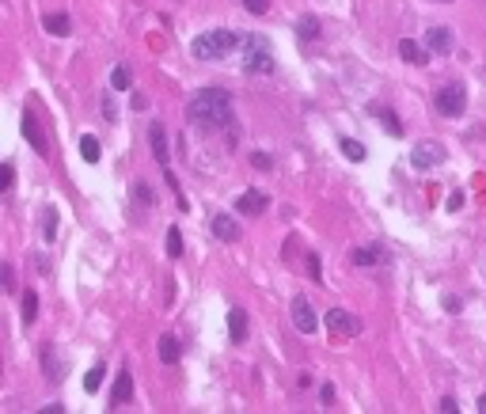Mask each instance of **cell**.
Wrapping results in <instances>:
<instances>
[{"mask_svg":"<svg viewBox=\"0 0 486 414\" xmlns=\"http://www.w3.org/2000/svg\"><path fill=\"white\" fill-rule=\"evenodd\" d=\"M190 122H198L209 134H236V107H232V95L225 88H202L186 107Z\"/></svg>","mask_w":486,"mask_h":414,"instance_id":"cell-1","label":"cell"},{"mask_svg":"<svg viewBox=\"0 0 486 414\" xmlns=\"http://www.w3.org/2000/svg\"><path fill=\"white\" fill-rule=\"evenodd\" d=\"M239 46V38L232 35V31H225V27H217V31H205V35H198L194 38V46H190V53L198 61H220V58H228L232 50Z\"/></svg>","mask_w":486,"mask_h":414,"instance_id":"cell-2","label":"cell"},{"mask_svg":"<svg viewBox=\"0 0 486 414\" xmlns=\"http://www.w3.org/2000/svg\"><path fill=\"white\" fill-rule=\"evenodd\" d=\"M243 69H247V72H274V58H270L266 38H262V35L243 38Z\"/></svg>","mask_w":486,"mask_h":414,"instance_id":"cell-3","label":"cell"},{"mask_svg":"<svg viewBox=\"0 0 486 414\" xmlns=\"http://www.w3.org/2000/svg\"><path fill=\"white\" fill-rule=\"evenodd\" d=\"M433 107H437V114H445V118H460L463 111H468V92H463V84H445L437 95H433Z\"/></svg>","mask_w":486,"mask_h":414,"instance_id":"cell-4","label":"cell"},{"mask_svg":"<svg viewBox=\"0 0 486 414\" xmlns=\"http://www.w3.org/2000/svg\"><path fill=\"white\" fill-rule=\"evenodd\" d=\"M323 323H327V331L335 334V339H357L361 334V320L353 312H342V308H330L323 315Z\"/></svg>","mask_w":486,"mask_h":414,"instance_id":"cell-5","label":"cell"},{"mask_svg":"<svg viewBox=\"0 0 486 414\" xmlns=\"http://www.w3.org/2000/svg\"><path fill=\"white\" fill-rule=\"evenodd\" d=\"M411 163L414 168H437V163H445V148L433 145V141H426V145H414L411 148Z\"/></svg>","mask_w":486,"mask_h":414,"instance_id":"cell-6","label":"cell"},{"mask_svg":"<svg viewBox=\"0 0 486 414\" xmlns=\"http://www.w3.org/2000/svg\"><path fill=\"white\" fill-rule=\"evenodd\" d=\"M426 46H429V53H437V58H448L452 46H456V38H452L448 27H429L426 31Z\"/></svg>","mask_w":486,"mask_h":414,"instance_id":"cell-7","label":"cell"},{"mask_svg":"<svg viewBox=\"0 0 486 414\" xmlns=\"http://www.w3.org/2000/svg\"><path fill=\"white\" fill-rule=\"evenodd\" d=\"M293 323H296V331H304V334H312L319 320H315V312H312V304H308L304 297H296L293 300Z\"/></svg>","mask_w":486,"mask_h":414,"instance_id":"cell-8","label":"cell"},{"mask_svg":"<svg viewBox=\"0 0 486 414\" xmlns=\"http://www.w3.org/2000/svg\"><path fill=\"white\" fill-rule=\"evenodd\" d=\"M23 137H27V145L35 148L38 156H46V152H50V145H46V137H42V126H38V118L31 114V111L23 114Z\"/></svg>","mask_w":486,"mask_h":414,"instance_id":"cell-9","label":"cell"},{"mask_svg":"<svg viewBox=\"0 0 486 414\" xmlns=\"http://www.w3.org/2000/svg\"><path fill=\"white\" fill-rule=\"evenodd\" d=\"M236 209L243 217H259V213H266V194L262 190H243L239 198H236Z\"/></svg>","mask_w":486,"mask_h":414,"instance_id":"cell-10","label":"cell"},{"mask_svg":"<svg viewBox=\"0 0 486 414\" xmlns=\"http://www.w3.org/2000/svg\"><path fill=\"white\" fill-rule=\"evenodd\" d=\"M148 145H152V152H156V163L163 171H171L168 163H171V156H168V134H163V126L160 122H152V129H148Z\"/></svg>","mask_w":486,"mask_h":414,"instance_id":"cell-11","label":"cell"},{"mask_svg":"<svg viewBox=\"0 0 486 414\" xmlns=\"http://www.w3.org/2000/svg\"><path fill=\"white\" fill-rule=\"evenodd\" d=\"M209 228H213V236H217V239H225V244L239 239V228H236V221H232L228 213H213V217H209Z\"/></svg>","mask_w":486,"mask_h":414,"instance_id":"cell-12","label":"cell"},{"mask_svg":"<svg viewBox=\"0 0 486 414\" xmlns=\"http://www.w3.org/2000/svg\"><path fill=\"white\" fill-rule=\"evenodd\" d=\"M369 114H372V118H380V126L388 129L392 137H399V134H403V122H399V118H395L384 103H372V107H369Z\"/></svg>","mask_w":486,"mask_h":414,"instance_id":"cell-13","label":"cell"},{"mask_svg":"<svg viewBox=\"0 0 486 414\" xmlns=\"http://www.w3.org/2000/svg\"><path fill=\"white\" fill-rule=\"evenodd\" d=\"M42 27H46L50 35L65 38V35L72 31V19H69V12H50V16H42Z\"/></svg>","mask_w":486,"mask_h":414,"instance_id":"cell-14","label":"cell"},{"mask_svg":"<svg viewBox=\"0 0 486 414\" xmlns=\"http://www.w3.org/2000/svg\"><path fill=\"white\" fill-rule=\"evenodd\" d=\"M228 339H232V342H243V339H247V312H243V308H232V312H228Z\"/></svg>","mask_w":486,"mask_h":414,"instance_id":"cell-15","label":"cell"},{"mask_svg":"<svg viewBox=\"0 0 486 414\" xmlns=\"http://www.w3.org/2000/svg\"><path fill=\"white\" fill-rule=\"evenodd\" d=\"M399 53H403V61H411V65H426V58H429V50L414 38H399Z\"/></svg>","mask_w":486,"mask_h":414,"instance_id":"cell-16","label":"cell"},{"mask_svg":"<svg viewBox=\"0 0 486 414\" xmlns=\"http://www.w3.org/2000/svg\"><path fill=\"white\" fill-rule=\"evenodd\" d=\"M42 369H46V380H50V384H61L65 365H58V354H53V346H42Z\"/></svg>","mask_w":486,"mask_h":414,"instance_id":"cell-17","label":"cell"},{"mask_svg":"<svg viewBox=\"0 0 486 414\" xmlns=\"http://www.w3.org/2000/svg\"><path fill=\"white\" fill-rule=\"evenodd\" d=\"M129 399H134V376H129V373H118L110 403H114V407H122V403H129Z\"/></svg>","mask_w":486,"mask_h":414,"instance_id":"cell-18","label":"cell"},{"mask_svg":"<svg viewBox=\"0 0 486 414\" xmlns=\"http://www.w3.org/2000/svg\"><path fill=\"white\" fill-rule=\"evenodd\" d=\"M160 361L163 365L179 361V339H175V334H160Z\"/></svg>","mask_w":486,"mask_h":414,"instance_id":"cell-19","label":"cell"},{"mask_svg":"<svg viewBox=\"0 0 486 414\" xmlns=\"http://www.w3.org/2000/svg\"><path fill=\"white\" fill-rule=\"evenodd\" d=\"M103 376H107V365H103V361L92 365V373L84 376V391H87V396H95V391L103 388Z\"/></svg>","mask_w":486,"mask_h":414,"instance_id":"cell-20","label":"cell"},{"mask_svg":"<svg viewBox=\"0 0 486 414\" xmlns=\"http://www.w3.org/2000/svg\"><path fill=\"white\" fill-rule=\"evenodd\" d=\"M42 236L50 239H58V209H53V205H46V209H42Z\"/></svg>","mask_w":486,"mask_h":414,"instance_id":"cell-21","label":"cell"},{"mask_svg":"<svg viewBox=\"0 0 486 414\" xmlns=\"http://www.w3.org/2000/svg\"><path fill=\"white\" fill-rule=\"evenodd\" d=\"M80 156H84L87 163H95L99 156H103V145H99V141L87 134V137H80Z\"/></svg>","mask_w":486,"mask_h":414,"instance_id":"cell-22","label":"cell"},{"mask_svg":"<svg viewBox=\"0 0 486 414\" xmlns=\"http://www.w3.org/2000/svg\"><path fill=\"white\" fill-rule=\"evenodd\" d=\"M296 35H301V42H315L319 38V19L315 16H304L301 27H296Z\"/></svg>","mask_w":486,"mask_h":414,"instance_id":"cell-23","label":"cell"},{"mask_svg":"<svg viewBox=\"0 0 486 414\" xmlns=\"http://www.w3.org/2000/svg\"><path fill=\"white\" fill-rule=\"evenodd\" d=\"M377 255H380L377 247H357V251H353L350 258H353V266H377V263H380Z\"/></svg>","mask_w":486,"mask_h":414,"instance_id":"cell-24","label":"cell"},{"mask_svg":"<svg viewBox=\"0 0 486 414\" xmlns=\"http://www.w3.org/2000/svg\"><path fill=\"white\" fill-rule=\"evenodd\" d=\"M38 320V293L27 289L23 293V323H35Z\"/></svg>","mask_w":486,"mask_h":414,"instance_id":"cell-25","label":"cell"},{"mask_svg":"<svg viewBox=\"0 0 486 414\" xmlns=\"http://www.w3.org/2000/svg\"><path fill=\"white\" fill-rule=\"evenodd\" d=\"M129 84H134V72L126 69V65H118L114 72H110V88H118V92H126Z\"/></svg>","mask_w":486,"mask_h":414,"instance_id":"cell-26","label":"cell"},{"mask_svg":"<svg viewBox=\"0 0 486 414\" xmlns=\"http://www.w3.org/2000/svg\"><path fill=\"white\" fill-rule=\"evenodd\" d=\"M342 156L357 163V160H364V145H357L353 137H342Z\"/></svg>","mask_w":486,"mask_h":414,"instance_id":"cell-27","label":"cell"},{"mask_svg":"<svg viewBox=\"0 0 486 414\" xmlns=\"http://www.w3.org/2000/svg\"><path fill=\"white\" fill-rule=\"evenodd\" d=\"M168 255L171 258L183 255V232H179V228H168Z\"/></svg>","mask_w":486,"mask_h":414,"instance_id":"cell-28","label":"cell"},{"mask_svg":"<svg viewBox=\"0 0 486 414\" xmlns=\"http://www.w3.org/2000/svg\"><path fill=\"white\" fill-rule=\"evenodd\" d=\"M243 8H247L251 16H266L270 12V0H243Z\"/></svg>","mask_w":486,"mask_h":414,"instance_id":"cell-29","label":"cell"},{"mask_svg":"<svg viewBox=\"0 0 486 414\" xmlns=\"http://www.w3.org/2000/svg\"><path fill=\"white\" fill-rule=\"evenodd\" d=\"M137 198H141V205H156V194L148 190V183H137Z\"/></svg>","mask_w":486,"mask_h":414,"instance_id":"cell-30","label":"cell"},{"mask_svg":"<svg viewBox=\"0 0 486 414\" xmlns=\"http://www.w3.org/2000/svg\"><path fill=\"white\" fill-rule=\"evenodd\" d=\"M251 163H255L259 171H270V163H274V160L266 156V152H255V156H251Z\"/></svg>","mask_w":486,"mask_h":414,"instance_id":"cell-31","label":"cell"},{"mask_svg":"<svg viewBox=\"0 0 486 414\" xmlns=\"http://www.w3.org/2000/svg\"><path fill=\"white\" fill-rule=\"evenodd\" d=\"M456 209H463V194L452 190V194H448V213H456Z\"/></svg>","mask_w":486,"mask_h":414,"instance_id":"cell-32","label":"cell"},{"mask_svg":"<svg viewBox=\"0 0 486 414\" xmlns=\"http://www.w3.org/2000/svg\"><path fill=\"white\" fill-rule=\"evenodd\" d=\"M4 289L16 293V270H12V266H4Z\"/></svg>","mask_w":486,"mask_h":414,"instance_id":"cell-33","label":"cell"},{"mask_svg":"<svg viewBox=\"0 0 486 414\" xmlns=\"http://www.w3.org/2000/svg\"><path fill=\"white\" fill-rule=\"evenodd\" d=\"M308 274H312V281H319V255H308Z\"/></svg>","mask_w":486,"mask_h":414,"instance_id":"cell-34","label":"cell"},{"mask_svg":"<svg viewBox=\"0 0 486 414\" xmlns=\"http://www.w3.org/2000/svg\"><path fill=\"white\" fill-rule=\"evenodd\" d=\"M12 183H16V171H12V163H4V194L12 190Z\"/></svg>","mask_w":486,"mask_h":414,"instance_id":"cell-35","label":"cell"},{"mask_svg":"<svg viewBox=\"0 0 486 414\" xmlns=\"http://www.w3.org/2000/svg\"><path fill=\"white\" fill-rule=\"evenodd\" d=\"M319 399H323V403H335V384H327L323 391H319Z\"/></svg>","mask_w":486,"mask_h":414,"instance_id":"cell-36","label":"cell"},{"mask_svg":"<svg viewBox=\"0 0 486 414\" xmlns=\"http://www.w3.org/2000/svg\"><path fill=\"white\" fill-rule=\"evenodd\" d=\"M479 410H486V396H479Z\"/></svg>","mask_w":486,"mask_h":414,"instance_id":"cell-37","label":"cell"},{"mask_svg":"<svg viewBox=\"0 0 486 414\" xmlns=\"http://www.w3.org/2000/svg\"><path fill=\"white\" fill-rule=\"evenodd\" d=\"M437 4H452V0H437Z\"/></svg>","mask_w":486,"mask_h":414,"instance_id":"cell-38","label":"cell"}]
</instances>
